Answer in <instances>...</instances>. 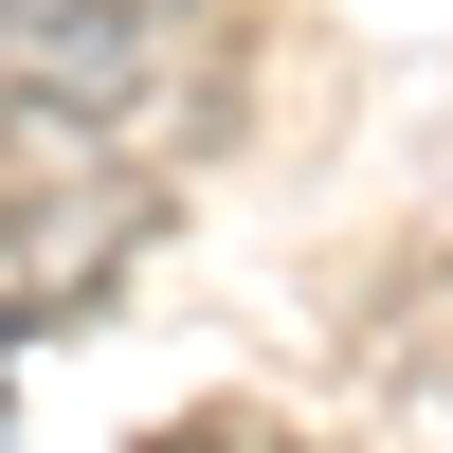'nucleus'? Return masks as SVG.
<instances>
[{
    "mask_svg": "<svg viewBox=\"0 0 453 453\" xmlns=\"http://www.w3.org/2000/svg\"><path fill=\"white\" fill-rule=\"evenodd\" d=\"M181 453H236V435H181Z\"/></svg>",
    "mask_w": 453,
    "mask_h": 453,
    "instance_id": "nucleus-1",
    "label": "nucleus"
}]
</instances>
